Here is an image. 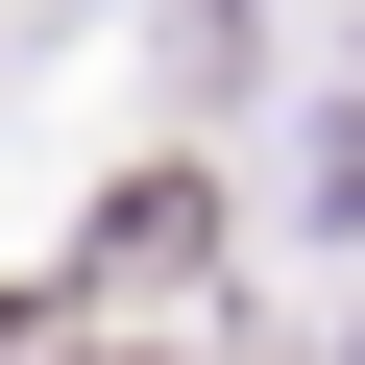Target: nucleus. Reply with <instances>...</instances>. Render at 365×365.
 <instances>
[{"label": "nucleus", "instance_id": "1", "mask_svg": "<svg viewBox=\"0 0 365 365\" xmlns=\"http://www.w3.org/2000/svg\"><path fill=\"white\" fill-rule=\"evenodd\" d=\"M98 268H122V292H195V268H220V170H146V195L98 220Z\"/></svg>", "mask_w": 365, "mask_h": 365}]
</instances>
